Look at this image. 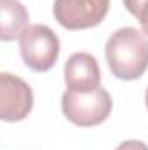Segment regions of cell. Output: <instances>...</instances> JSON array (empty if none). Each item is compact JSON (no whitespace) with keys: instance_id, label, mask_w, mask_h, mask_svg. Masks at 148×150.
Wrapping results in <instances>:
<instances>
[{"instance_id":"1","label":"cell","mask_w":148,"mask_h":150,"mask_svg":"<svg viewBox=\"0 0 148 150\" xmlns=\"http://www.w3.org/2000/svg\"><path fill=\"white\" fill-rule=\"evenodd\" d=\"M105 58L113 77L136 80L148 70V37L132 26L118 28L106 40Z\"/></svg>"},{"instance_id":"2","label":"cell","mask_w":148,"mask_h":150,"mask_svg":"<svg viewBox=\"0 0 148 150\" xmlns=\"http://www.w3.org/2000/svg\"><path fill=\"white\" fill-rule=\"evenodd\" d=\"M113 101L105 87H98L94 91H65L61 98L63 115L75 126L92 127L103 124L111 113Z\"/></svg>"},{"instance_id":"3","label":"cell","mask_w":148,"mask_h":150,"mask_svg":"<svg viewBox=\"0 0 148 150\" xmlns=\"http://www.w3.org/2000/svg\"><path fill=\"white\" fill-rule=\"evenodd\" d=\"M19 52L33 72H49L59 58V38L47 25H28L19 35Z\"/></svg>"},{"instance_id":"4","label":"cell","mask_w":148,"mask_h":150,"mask_svg":"<svg viewBox=\"0 0 148 150\" xmlns=\"http://www.w3.org/2000/svg\"><path fill=\"white\" fill-rule=\"evenodd\" d=\"M110 0H54V19L65 30H87L98 26L108 14Z\"/></svg>"},{"instance_id":"5","label":"cell","mask_w":148,"mask_h":150,"mask_svg":"<svg viewBox=\"0 0 148 150\" xmlns=\"http://www.w3.org/2000/svg\"><path fill=\"white\" fill-rule=\"evenodd\" d=\"M33 108L32 87L9 72L0 74V119L4 122H19Z\"/></svg>"},{"instance_id":"6","label":"cell","mask_w":148,"mask_h":150,"mask_svg":"<svg viewBox=\"0 0 148 150\" xmlns=\"http://www.w3.org/2000/svg\"><path fill=\"white\" fill-rule=\"evenodd\" d=\"M65 84L68 91H94L101 84L96 58L89 52H73L65 63Z\"/></svg>"},{"instance_id":"7","label":"cell","mask_w":148,"mask_h":150,"mask_svg":"<svg viewBox=\"0 0 148 150\" xmlns=\"http://www.w3.org/2000/svg\"><path fill=\"white\" fill-rule=\"evenodd\" d=\"M28 19L30 14L19 0H0V38L4 42L19 38Z\"/></svg>"},{"instance_id":"8","label":"cell","mask_w":148,"mask_h":150,"mask_svg":"<svg viewBox=\"0 0 148 150\" xmlns=\"http://www.w3.org/2000/svg\"><path fill=\"white\" fill-rule=\"evenodd\" d=\"M122 2H124L125 9H127L134 18H138V14L141 12V9L148 4V0H122Z\"/></svg>"},{"instance_id":"9","label":"cell","mask_w":148,"mask_h":150,"mask_svg":"<svg viewBox=\"0 0 148 150\" xmlns=\"http://www.w3.org/2000/svg\"><path fill=\"white\" fill-rule=\"evenodd\" d=\"M115 150H148V145L145 142H140V140H125Z\"/></svg>"},{"instance_id":"10","label":"cell","mask_w":148,"mask_h":150,"mask_svg":"<svg viewBox=\"0 0 148 150\" xmlns=\"http://www.w3.org/2000/svg\"><path fill=\"white\" fill-rule=\"evenodd\" d=\"M138 21H140V25H141L143 33L148 37V4L141 9V12L138 14Z\"/></svg>"},{"instance_id":"11","label":"cell","mask_w":148,"mask_h":150,"mask_svg":"<svg viewBox=\"0 0 148 150\" xmlns=\"http://www.w3.org/2000/svg\"><path fill=\"white\" fill-rule=\"evenodd\" d=\"M145 103H147V108H148V87H147V93H145Z\"/></svg>"}]
</instances>
